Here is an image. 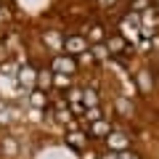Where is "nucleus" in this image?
Returning a JSON list of instances; mask_svg holds the SVG:
<instances>
[{"label":"nucleus","mask_w":159,"mask_h":159,"mask_svg":"<svg viewBox=\"0 0 159 159\" xmlns=\"http://www.w3.org/2000/svg\"><path fill=\"white\" fill-rule=\"evenodd\" d=\"M32 106L34 109H43V106H45V93H43V90H34L32 93Z\"/></svg>","instance_id":"9"},{"label":"nucleus","mask_w":159,"mask_h":159,"mask_svg":"<svg viewBox=\"0 0 159 159\" xmlns=\"http://www.w3.org/2000/svg\"><path fill=\"white\" fill-rule=\"evenodd\" d=\"M53 85L56 88H64V90H69V74H53Z\"/></svg>","instance_id":"8"},{"label":"nucleus","mask_w":159,"mask_h":159,"mask_svg":"<svg viewBox=\"0 0 159 159\" xmlns=\"http://www.w3.org/2000/svg\"><path fill=\"white\" fill-rule=\"evenodd\" d=\"M88 45H90V43H88V37H80V34L64 40V48H66L69 53H80V56H82V53H88Z\"/></svg>","instance_id":"3"},{"label":"nucleus","mask_w":159,"mask_h":159,"mask_svg":"<svg viewBox=\"0 0 159 159\" xmlns=\"http://www.w3.org/2000/svg\"><path fill=\"white\" fill-rule=\"evenodd\" d=\"M66 143L72 148H82L88 143V138H85V133H80V130H69L66 133Z\"/></svg>","instance_id":"5"},{"label":"nucleus","mask_w":159,"mask_h":159,"mask_svg":"<svg viewBox=\"0 0 159 159\" xmlns=\"http://www.w3.org/2000/svg\"><path fill=\"white\" fill-rule=\"evenodd\" d=\"M45 43H48L51 48H61V45H64V40L58 37V34H53V32H48V34H45Z\"/></svg>","instance_id":"10"},{"label":"nucleus","mask_w":159,"mask_h":159,"mask_svg":"<svg viewBox=\"0 0 159 159\" xmlns=\"http://www.w3.org/2000/svg\"><path fill=\"white\" fill-rule=\"evenodd\" d=\"M3 146H6V154H16V143L13 141H6Z\"/></svg>","instance_id":"11"},{"label":"nucleus","mask_w":159,"mask_h":159,"mask_svg":"<svg viewBox=\"0 0 159 159\" xmlns=\"http://www.w3.org/2000/svg\"><path fill=\"white\" fill-rule=\"evenodd\" d=\"M19 77H21V82H24L27 88H32V85H34V80H37V74H34L29 66H24L21 72H19Z\"/></svg>","instance_id":"6"},{"label":"nucleus","mask_w":159,"mask_h":159,"mask_svg":"<svg viewBox=\"0 0 159 159\" xmlns=\"http://www.w3.org/2000/svg\"><path fill=\"white\" fill-rule=\"evenodd\" d=\"M37 85H40V90H48V88H51V82H53V77H51V72H40L37 74Z\"/></svg>","instance_id":"7"},{"label":"nucleus","mask_w":159,"mask_h":159,"mask_svg":"<svg viewBox=\"0 0 159 159\" xmlns=\"http://www.w3.org/2000/svg\"><path fill=\"white\" fill-rule=\"evenodd\" d=\"M109 133H111V125H109L106 119H98V122L90 125V135L93 138H109Z\"/></svg>","instance_id":"4"},{"label":"nucleus","mask_w":159,"mask_h":159,"mask_svg":"<svg viewBox=\"0 0 159 159\" xmlns=\"http://www.w3.org/2000/svg\"><path fill=\"white\" fill-rule=\"evenodd\" d=\"M51 66H53L56 74H69V77H72L74 74V58L72 56H56Z\"/></svg>","instance_id":"2"},{"label":"nucleus","mask_w":159,"mask_h":159,"mask_svg":"<svg viewBox=\"0 0 159 159\" xmlns=\"http://www.w3.org/2000/svg\"><path fill=\"white\" fill-rule=\"evenodd\" d=\"M106 146L111 148V151L122 154V151H127V146H130V138H127L122 130H111V133H109V138H106Z\"/></svg>","instance_id":"1"}]
</instances>
